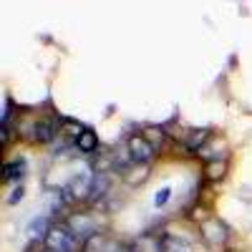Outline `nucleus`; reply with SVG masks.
<instances>
[{"mask_svg": "<svg viewBox=\"0 0 252 252\" xmlns=\"http://www.w3.org/2000/svg\"><path fill=\"white\" fill-rule=\"evenodd\" d=\"M43 247H46V252H76V250H83V242L71 232L66 224H56L46 235Z\"/></svg>", "mask_w": 252, "mask_h": 252, "instance_id": "obj_1", "label": "nucleus"}, {"mask_svg": "<svg viewBox=\"0 0 252 252\" xmlns=\"http://www.w3.org/2000/svg\"><path fill=\"white\" fill-rule=\"evenodd\" d=\"M66 227L71 229V232L81 240V242H86L91 237L98 235V220L89 212H73L68 220H66Z\"/></svg>", "mask_w": 252, "mask_h": 252, "instance_id": "obj_2", "label": "nucleus"}, {"mask_svg": "<svg viewBox=\"0 0 252 252\" xmlns=\"http://www.w3.org/2000/svg\"><path fill=\"white\" fill-rule=\"evenodd\" d=\"M126 152H129V159L134 164H141V166H146V164L154 159V154H157L152 141L146 139L144 134H131L129 141H126Z\"/></svg>", "mask_w": 252, "mask_h": 252, "instance_id": "obj_3", "label": "nucleus"}, {"mask_svg": "<svg viewBox=\"0 0 252 252\" xmlns=\"http://www.w3.org/2000/svg\"><path fill=\"white\" fill-rule=\"evenodd\" d=\"M83 250L86 252H139L134 245L129 242H121V240H109V237H101V232L91 240L83 242Z\"/></svg>", "mask_w": 252, "mask_h": 252, "instance_id": "obj_4", "label": "nucleus"}, {"mask_svg": "<svg viewBox=\"0 0 252 252\" xmlns=\"http://www.w3.org/2000/svg\"><path fill=\"white\" fill-rule=\"evenodd\" d=\"M227 224L222 222V220H217V217H209L204 224H202V237H204V242L209 245V247H215V250H220V247H224V242H227Z\"/></svg>", "mask_w": 252, "mask_h": 252, "instance_id": "obj_5", "label": "nucleus"}, {"mask_svg": "<svg viewBox=\"0 0 252 252\" xmlns=\"http://www.w3.org/2000/svg\"><path fill=\"white\" fill-rule=\"evenodd\" d=\"M58 121H51V119H43V121H38L35 124V141H40V144H48L58 131Z\"/></svg>", "mask_w": 252, "mask_h": 252, "instance_id": "obj_6", "label": "nucleus"}, {"mask_svg": "<svg viewBox=\"0 0 252 252\" xmlns=\"http://www.w3.org/2000/svg\"><path fill=\"white\" fill-rule=\"evenodd\" d=\"M76 146H78V152H83V154H94V152L98 149V136H96V131H94V129H86V131L76 139Z\"/></svg>", "mask_w": 252, "mask_h": 252, "instance_id": "obj_7", "label": "nucleus"}, {"mask_svg": "<svg viewBox=\"0 0 252 252\" xmlns=\"http://www.w3.org/2000/svg\"><path fill=\"white\" fill-rule=\"evenodd\" d=\"M159 252H192V247H189V242L182 240V237H169V235H166L161 240Z\"/></svg>", "mask_w": 252, "mask_h": 252, "instance_id": "obj_8", "label": "nucleus"}, {"mask_svg": "<svg viewBox=\"0 0 252 252\" xmlns=\"http://www.w3.org/2000/svg\"><path fill=\"white\" fill-rule=\"evenodd\" d=\"M209 139V129H192L189 131V139H187V149H189V154H194V152H199L202 149V144Z\"/></svg>", "mask_w": 252, "mask_h": 252, "instance_id": "obj_9", "label": "nucleus"}, {"mask_svg": "<svg viewBox=\"0 0 252 252\" xmlns=\"http://www.w3.org/2000/svg\"><path fill=\"white\" fill-rule=\"evenodd\" d=\"M224 172H227V161H222V159H209V161H207V169H204V177H207L209 182H217V179L224 177Z\"/></svg>", "mask_w": 252, "mask_h": 252, "instance_id": "obj_10", "label": "nucleus"}, {"mask_svg": "<svg viewBox=\"0 0 252 252\" xmlns=\"http://www.w3.org/2000/svg\"><path fill=\"white\" fill-rule=\"evenodd\" d=\"M23 174H26V161L15 159V161H8V164H5V174H3V179H5V182H15V179H20Z\"/></svg>", "mask_w": 252, "mask_h": 252, "instance_id": "obj_11", "label": "nucleus"}, {"mask_svg": "<svg viewBox=\"0 0 252 252\" xmlns=\"http://www.w3.org/2000/svg\"><path fill=\"white\" fill-rule=\"evenodd\" d=\"M48 232H51V229H48V220H46V217H43V220H35V222L28 227V235H31L33 240H40V237L46 240Z\"/></svg>", "mask_w": 252, "mask_h": 252, "instance_id": "obj_12", "label": "nucleus"}, {"mask_svg": "<svg viewBox=\"0 0 252 252\" xmlns=\"http://www.w3.org/2000/svg\"><path fill=\"white\" fill-rule=\"evenodd\" d=\"M61 124H63V129H66V134H71V136H76V139L86 131V129H83L78 121H73V119H61Z\"/></svg>", "mask_w": 252, "mask_h": 252, "instance_id": "obj_13", "label": "nucleus"}, {"mask_svg": "<svg viewBox=\"0 0 252 252\" xmlns=\"http://www.w3.org/2000/svg\"><path fill=\"white\" fill-rule=\"evenodd\" d=\"M169 197H172V189H169V187H164V189H159V192H157L154 204H157V207H164L166 202H169Z\"/></svg>", "mask_w": 252, "mask_h": 252, "instance_id": "obj_14", "label": "nucleus"}, {"mask_svg": "<svg viewBox=\"0 0 252 252\" xmlns=\"http://www.w3.org/2000/svg\"><path fill=\"white\" fill-rule=\"evenodd\" d=\"M13 192H15V194H10V197H8V202H10V204H15L18 199H23V187H18V189H13Z\"/></svg>", "mask_w": 252, "mask_h": 252, "instance_id": "obj_15", "label": "nucleus"}]
</instances>
